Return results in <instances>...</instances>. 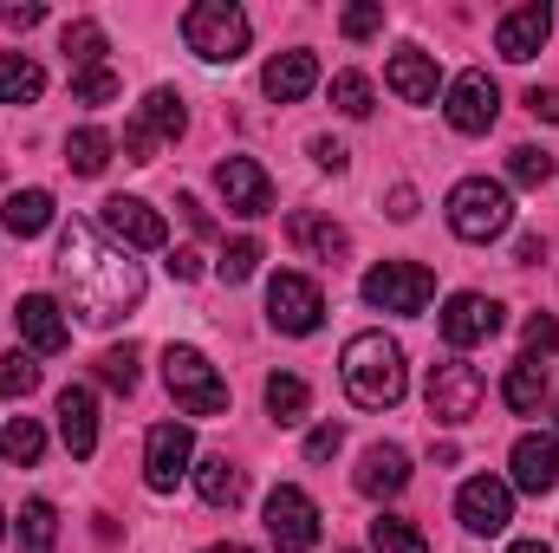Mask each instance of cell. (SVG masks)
<instances>
[{"label":"cell","mask_w":559,"mask_h":553,"mask_svg":"<svg viewBox=\"0 0 559 553\" xmlns=\"http://www.w3.org/2000/svg\"><path fill=\"white\" fill-rule=\"evenodd\" d=\"M365 299H371L378 313H423V306L436 299V274L417 268V261H378V268L365 274Z\"/></svg>","instance_id":"obj_8"},{"label":"cell","mask_w":559,"mask_h":553,"mask_svg":"<svg viewBox=\"0 0 559 553\" xmlns=\"http://www.w3.org/2000/svg\"><path fill=\"white\" fill-rule=\"evenodd\" d=\"M455 515H462V528L468 534H508V521H514V489L501 482V475H475V482H462V495H455Z\"/></svg>","instance_id":"obj_12"},{"label":"cell","mask_w":559,"mask_h":553,"mask_svg":"<svg viewBox=\"0 0 559 553\" xmlns=\"http://www.w3.org/2000/svg\"><path fill=\"white\" fill-rule=\"evenodd\" d=\"M345 553H352V548H345Z\"/></svg>","instance_id":"obj_55"},{"label":"cell","mask_w":559,"mask_h":553,"mask_svg":"<svg viewBox=\"0 0 559 553\" xmlns=\"http://www.w3.org/2000/svg\"><path fill=\"white\" fill-rule=\"evenodd\" d=\"M332 105H338L345 118H371V79H365V72H338V79H332Z\"/></svg>","instance_id":"obj_38"},{"label":"cell","mask_w":559,"mask_h":553,"mask_svg":"<svg viewBox=\"0 0 559 553\" xmlns=\"http://www.w3.org/2000/svg\"><path fill=\"white\" fill-rule=\"evenodd\" d=\"M312 156H319V169H345V163H352V150L332 143V138H312Z\"/></svg>","instance_id":"obj_46"},{"label":"cell","mask_w":559,"mask_h":553,"mask_svg":"<svg viewBox=\"0 0 559 553\" xmlns=\"http://www.w3.org/2000/svg\"><path fill=\"white\" fill-rule=\"evenodd\" d=\"M338 378H345V398H352L358 411H391V404H404V391H411L404 345L384 339V332H358V339L345 345V358H338Z\"/></svg>","instance_id":"obj_2"},{"label":"cell","mask_w":559,"mask_h":553,"mask_svg":"<svg viewBox=\"0 0 559 553\" xmlns=\"http://www.w3.org/2000/svg\"><path fill=\"white\" fill-rule=\"evenodd\" d=\"M182 39H189L195 59H209V66H235V59L248 52L254 26H248V13H241L235 0H195V7L182 13Z\"/></svg>","instance_id":"obj_3"},{"label":"cell","mask_w":559,"mask_h":553,"mask_svg":"<svg viewBox=\"0 0 559 553\" xmlns=\"http://www.w3.org/2000/svg\"><path fill=\"white\" fill-rule=\"evenodd\" d=\"M286 242H293L299 255L325 261V268H338V261H345V248H352V242H345V228H338V222H325L319 209H293V215H286Z\"/></svg>","instance_id":"obj_19"},{"label":"cell","mask_w":559,"mask_h":553,"mask_svg":"<svg viewBox=\"0 0 559 553\" xmlns=\"http://www.w3.org/2000/svg\"><path fill=\"white\" fill-rule=\"evenodd\" d=\"M404 489H411V456H404L397 443H371L365 462H358V495L391 502V495H404Z\"/></svg>","instance_id":"obj_20"},{"label":"cell","mask_w":559,"mask_h":553,"mask_svg":"<svg viewBox=\"0 0 559 553\" xmlns=\"http://www.w3.org/2000/svg\"><path fill=\"white\" fill-rule=\"evenodd\" d=\"M481 398H488V385H481L475 365H462V358H436V365H429L423 404H429L436 423H468V416L481 411Z\"/></svg>","instance_id":"obj_7"},{"label":"cell","mask_w":559,"mask_h":553,"mask_svg":"<svg viewBox=\"0 0 559 553\" xmlns=\"http://www.w3.org/2000/svg\"><path fill=\"white\" fill-rule=\"evenodd\" d=\"M384 79H391V92H397L404 105H429V98H436V59H429L423 46H397L391 66H384Z\"/></svg>","instance_id":"obj_24"},{"label":"cell","mask_w":559,"mask_h":553,"mask_svg":"<svg viewBox=\"0 0 559 553\" xmlns=\"http://www.w3.org/2000/svg\"><path fill=\"white\" fill-rule=\"evenodd\" d=\"M371 548L378 553H429V541L417 534V521H404V515H378V521H371Z\"/></svg>","instance_id":"obj_34"},{"label":"cell","mask_w":559,"mask_h":553,"mask_svg":"<svg viewBox=\"0 0 559 553\" xmlns=\"http://www.w3.org/2000/svg\"><path fill=\"white\" fill-rule=\"evenodd\" d=\"M72 98H79V105H111V98H118V72H105V66H98V72H79V79H72Z\"/></svg>","instance_id":"obj_40"},{"label":"cell","mask_w":559,"mask_h":553,"mask_svg":"<svg viewBox=\"0 0 559 553\" xmlns=\"http://www.w3.org/2000/svg\"><path fill=\"white\" fill-rule=\"evenodd\" d=\"M189 462H195L189 423H156V430L143 436V482H150L156 495H169V489L189 475Z\"/></svg>","instance_id":"obj_11"},{"label":"cell","mask_w":559,"mask_h":553,"mask_svg":"<svg viewBox=\"0 0 559 553\" xmlns=\"http://www.w3.org/2000/svg\"><path fill=\"white\" fill-rule=\"evenodd\" d=\"M59 280L85 326H118L143 299V268L131 261V248L105 242L92 222H72L59 235Z\"/></svg>","instance_id":"obj_1"},{"label":"cell","mask_w":559,"mask_h":553,"mask_svg":"<svg viewBox=\"0 0 559 553\" xmlns=\"http://www.w3.org/2000/svg\"><path fill=\"white\" fill-rule=\"evenodd\" d=\"M202 553H254V548H241V541H222V548H202Z\"/></svg>","instance_id":"obj_52"},{"label":"cell","mask_w":559,"mask_h":553,"mask_svg":"<svg viewBox=\"0 0 559 553\" xmlns=\"http://www.w3.org/2000/svg\"><path fill=\"white\" fill-rule=\"evenodd\" d=\"M508 553H554V548H540V541H514Z\"/></svg>","instance_id":"obj_51"},{"label":"cell","mask_w":559,"mask_h":553,"mask_svg":"<svg viewBox=\"0 0 559 553\" xmlns=\"http://www.w3.org/2000/svg\"><path fill=\"white\" fill-rule=\"evenodd\" d=\"M267 319H274L280 332H293V339L319 332V319H325V293H319V280L274 274L267 280Z\"/></svg>","instance_id":"obj_10"},{"label":"cell","mask_w":559,"mask_h":553,"mask_svg":"<svg viewBox=\"0 0 559 553\" xmlns=\"http://www.w3.org/2000/svg\"><path fill=\"white\" fill-rule=\"evenodd\" d=\"M59 52H66L72 72H98V59H105V26H98V20H72V26L59 33Z\"/></svg>","instance_id":"obj_30"},{"label":"cell","mask_w":559,"mask_h":553,"mask_svg":"<svg viewBox=\"0 0 559 553\" xmlns=\"http://www.w3.org/2000/svg\"><path fill=\"white\" fill-rule=\"evenodd\" d=\"M176 209L189 215V228H195V235H215V222L202 215V202H195V196H176Z\"/></svg>","instance_id":"obj_49"},{"label":"cell","mask_w":559,"mask_h":553,"mask_svg":"<svg viewBox=\"0 0 559 553\" xmlns=\"http://www.w3.org/2000/svg\"><path fill=\"white\" fill-rule=\"evenodd\" d=\"M215 189H222V202L235 209V215H267L274 209V176L254 163V156H222L215 163Z\"/></svg>","instance_id":"obj_14"},{"label":"cell","mask_w":559,"mask_h":553,"mask_svg":"<svg viewBox=\"0 0 559 553\" xmlns=\"http://www.w3.org/2000/svg\"><path fill=\"white\" fill-rule=\"evenodd\" d=\"M508 469H514V489H527V495H547L559 482V443L554 436H521L514 443V456H508Z\"/></svg>","instance_id":"obj_22"},{"label":"cell","mask_w":559,"mask_h":553,"mask_svg":"<svg viewBox=\"0 0 559 553\" xmlns=\"http://www.w3.org/2000/svg\"><path fill=\"white\" fill-rule=\"evenodd\" d=\"M163 385H169V398L189 416H222L228 411V385H222V372H215L195 345H169V352H163Z\"/></svg>","instance_id":"obj_5"},{"label":"cell","mask_w":559,"mask_h":553,"mask_svg":"<svg viewBox=\"0 0 559 553\" xmlns=\"http://www.w3.org/2000/svg\"><path fill=\"white\" fill-rule=\"evenodd\" d=\"M501 332V299H488V293H455L449 306H442V339L462 352V345H488Z\"/></svg>","instance_id":"obj_16"},{"label":"cell","mask_w":559,"mask_h":553,"mask_svg":"<svg viewBox=\"0 0 559 553\" xmlns=\"http://www.w3.org/2000/svg\"><path fill=\"white\" fill-rule=\"evenodd\" d=\"M449 131H462V138H481V131H495V118H501V92H495V79L488 72H462L455 85H449Z\"/></svg>","instance_id":"obj_13"},{"label":"cell","mask_w":559,"mask_h":553,"mask_svg":"<svg viewBox=\"0 0 559 553\" xmlns=\"http://www.w3.org/2000/svg\"><path fill=\"white\" fill-rule=\"evenodd\" d=\"M547 365L540 358H521L514 372H508V385H501V398H508V411H521V416H534L540 404H547Z\"/></svg>","instance_id":"obj_27"},{"label":"cell","mask_w":559,"mask_h":553,"mask_svg":"<svg viewBox=\"0 0 559 553\" xmlns=\"http://www.w3.org/2000/svg\"><path fill=\"white\" fill-rule=\"evenodd\" d=\"M508 222H514V196H508V183L468 176V183H455V189H449V228H455L462 242L488 248L495 235H508Z\"/></svg>","instance_id":"obj_4"},{"label":"cell","mask_w":559,"mask_h":553,"mask_svg":"<svg viewBox=\"0 0 559 553\" xmlns=\"http://www.w3.org/2000/svg\"><path fill=\"white\" fill-rule=\"evenodd\" d=\"M261 255H267V248H261L254 235H241V242H228V248H222L215 274L228 280V286H241V280H254V268H261Z\"/></svg>","instance_id":"obj_36"},{"label":"cell","mask_w":559,"mask_h":553,"mask_svg":"<svg viewBox=\"0 0 559 553\" xmlns=\"http://www.w3.org/2000/svg\"><path fill=\"white\" fill-rule=\"evenodd\" d=\"M182 131H189L182 92L156 85V92H150V98L138 105V118L124 125V156H131V163H156V150H163V143H176Z\"/></svg>","instance_id":"obj_6"},{"label":"cell","mask_w":559,"mask_h":553,"mask_svg":"<svg viewBox=\"0 0 559 553\" xmlns=\"http://www.w3.org/2000/svg\"><path fill=\"white\" fill-rule=\"evenodd\" d=\"M98 378L131 398V391H138V345H111V352L98 358Z\"/></svg>","instance_id":"obj_39"},{"label":"cell","mask_w":559,"mask_h":553,"mask_svg":"<svg viewBox=\"0 0 559 553\" xmlns=\"http://www.w3.org/2000/svg\"><path fill=\"white\" fill-rule=\"evenodd\" d=\"M0 541H7V515H0Z\"/></svg>","instance_id":"obj_53"},{"label":"cell","mask_w":559,"mask_h":553,"mask_svg":"<svg viewBox=\"0 0 559 553\" xmlns=\"http://www.w3.org/2000/svg\"><path fill=\"white\" fill-rule=\"evenodd\" d=\"M59 436H66V449H72L79 462L98 449V398H92L85 385H66V391H59Z\"/></svg>","instance_id":"obj_23"},{"label":"cell","mask_w":559,"mask_h":553,"mask_svg":"<svg viewBox=\"0 0 559 553\" xmlns=\"http://www.w3.org/2000/svg\"><path fill=\"white\" fill-rule=\"evenodd\" d=\"M554 423H559V404H554Z\"/></svg>","instance_id":"obj_54"},{"label":"cell","mask_w":559,"mask_h":553,"mask_svg":"<svg viewBox=\"0 0 559 553\" xmlns=\"http://www.w3.org/2000/svg\"><path fill=\"white\" fill-rule=\"evenodd\" d=\"M338 26H345V39H371V33H384V7H378V0L345 7V13H338Z\"/></svg>","instance_id":"obj_41"},{"label":"cell","mask_w":559,"mask_h":553,"mask_svg":"<svg viewBox=\"0 0 559 553\" xmlns=\"http://www.w3.org/2000/svg\"><path fill=\"white\" fill-rule=\"evenodd\" d=\"M13 534H20V553H52L59 548V515H52V502H26L20 508V521H13Z\"/></svg>","instance_id":"obj_29"},{"label":"cell","mask_w":559,"mask_h":553,"mask_svg":"<svg viewBox=\"0 0 559 553\" xmlns=\"http://www.w3.org/2000/svg\"><path fill=\"white\" fill-rule=\"evenodd\" d=\"M0 228H7L13 242L46 235V228H52V196H46V189H13L7 209H0Z\"/></svg>","instance_id":"obj_26"},{"label":"cell","mask_w":559,"mask_h":553,"mask_svg":"<svg viewBox=\"0 0 559 553\" xmlns=\"http://www.w3.org/2000/svg\"><path fill=\"white\" fill-rule=\"evenodd\" d=\"M521 339H527V358H540V352H559V319H554V313H534Z\"/></svg>","instance_id":"obj_42"},{"label":"cell","mask_w":559,"mask_h":553,"mask_svg":"<svg viewBox=\"0 0 559 553\" xmlns=\"http://www.w3.org/2000/svg\"><path fill=\"white\" fill-rule=\"evenodd\" d=\"M46 92V72L26 52H0V105H33Z\"/></svg>","instance_id":"obj_28"},{"label":"cell","mask_w":559,"mask_h":553,"mask_svg":"<svg viewBox=\"0 0 559 553\" xmlns=\"http://www.w3.org/2000/svg\"><path fill=\"white\" fill-rule=\"evenodd\" d=\"M338 449H345V430H338V423H319V430L306 436V462H332Z\"/></svg>","instance_id":"obj_43"},{"label":"cell","mask_w":559,"mask_h":553,"mask_svg":"<svg viewBox=\"0 0 559 553\" xmlns=\"http://www.w3.org/2000/svg\"><path fill=\"white\" fill-rule=\"evenodd\" d=\"M267 541H274L280 553H312L319 548V508H312L306 489L280 482L274 495H267Z\"/></svg>","instance_id":"obj_9"},{"label":"cell","mask_w":559,"mask_h":553,"mask_svg":"<svg viewBox=\"0 0 559 553\" xmlns=\"http://www.w3.org/2000/svg\"><path fill=\"white\" fill-rule=\"evenodd\" d=\"M508 183H521V189L554 183V156H547L540 143H514V150H508Z\"/></svg>","instance_id":"obj_35"},{"label":"cell","mask_w":559,"mask_h":553,"mask_svg":"<svg viewBox=\"0 0 559 553\" xmlns=\"http://www.w3.org/2000/svg\"><path fill=\"white\" fill-rule=\"evenodd\" d=\"M33 391H39L33 352H0V398H33Z\"/></svg>","instance_id":"obj_37"},{"label":"cell","mask_w":559,"mask_h":553,"mask_svg":"<svg viewBox=\"0 0 559 553\" xmlns=\"http://www.w3.org/2000/svg\"><path fill=\"white\" fill-rule=\"evenodd\" d=\"M514 261H521V268H534V261H540V235H527V242L514 248Z\"/></svg>","instance_id":"obj_50"},{"label":"cell","mask_w":559,"mask_h":553,"mask_svg":"<svg viewBox=\"0 0 559 553\" xmlns=\"http://www.w3.org/2000/svg\"><path fill=\"white\" fill-rule=\"evenodd\" d=\"M189 475H195V495H202L209 508H241V495H248V475H241L228 456H202Z\"/></svg>","instance_id":"obj_25"},{"label":"cell","mask_w":559,"mask_h":553,"mask_svg":"<svg viewBox=\"0 0 559 553\" xmlns=\"http://www.w3.org/2000/svg\"><path fill=\"white\" fill-rule=\"evenodd\" d=\"M0 20H7L13 33H26V26H39V20H46V7H39V0H7V7H0Z\"/></svg>","instance_id":"obj_44"},{"label":"cell","mask_w":559,"mask_h":553,"mask_svg":"<svg viewBox=\"0 0 559 553\" xmlns=\"http://www.w3.org/2000/svg\"><path fill=\"white\" fill-rule=\"evenodd\" d=\"M0 456H7L13 469H33V462L46 456V430H39L33 416H13V423L0 430Z\"/></svg>","instance_id":"obj_32"},{"label":"cell","mask_w":559,"mask_h":553,"mask_svg":"<svg viewBox=\"0 0 559 553\" xmlns=\"http://www.w3.org/2000/svg\"><path fill=\"white\" fill-rule=\"evenodd\" d=\"M13 326H20V339H26L33 352H46V358L72 345V326H66V313H59L52 293H26V299L13 306Z\"/></svg>","instance_id":"obj_18"},{"label":"cell","mask_w":559,"mask_h":553,"mask_svg":"<svg viewBox=\"0 0 559 553\" xmlns=\"http://www.w3.org/2000/svg\"><path fill=\"white\" fill-rule=\"evenodd\" d=\"M267 411H274L280 423H299V416L312 411V391H306V378L274 372V378H267Z\"/></svg>","instance_id":"obj_33"},{"label":"cell","mask_w":559,"mask_h":553,"mask_svg":"<svg viewBox=\"0 0 559 553\" xmlns=\"http://www.w3.org/2000/svg\"><path fill=\"white\" fill-rule=\"evenodd\" d=\"M547 33H554V7H547V0L514 7V13L495 26V52H501V59H514V66H527V59L547 46Z\"/></svg>","instance_id":"obj_17"},{"label":"cell","mask_w":559,"mask_h":553,"mask_svg":"<svg viewBox=\"0 0 559 553\" xmlns=\"http://www.w3.org/2000/svg\"><path fill=\"white\" fill-rule=\"evenodd\" d=\"M411 215H417V189L397 183V189H391V222H411Z\"/></svg>","instance_id":"obj_48"},{"label":"cell","mask_w":559,"mask_h":553,"mask_svg":"<svg viewBox=\"0 0 559 553\" xmlns=\"http://www.w3.org/2000/svg\"><path fill=\"white\" fill-rule=\"evenodd\" d=\"M169 274L176 280H202V255H195V248H176V255H169Z\"/></svg>","instance_id":"obj_47"},{"label":"cell","mask_w":559,"mask_h":553,"mask_svg":"<svg viewBox=\"0 0 559 553\" xmlns=\"http://www.w3.org/2000/svg\"><path fill=\"white\" fill-rule=\"evenodd\" d=\"M111 131H98V125H85V131H72L66 138V163L79 169V176H105V163H111Z\"/></svg>","instance_id":"obj_31"},{"label":"cell","mask_w":559,"mask_h":553,"mask_svg":"<svg viewBox=\"0 0 559 553\" xmlns=\"http://www.w3.org/2000/svg\"><path fill=\"white\" fill-rule=\"evenodd\" d=\"M312 85H319V59H312L306 46H293V52H274V59H267V72H261V92H267L274 105H299Z\"/></svg>","instance_id":"obj_21"},{"label":"cell","mask_w":559,"mask_h":553,"mask_svg":"<svg viewBox=\"0 0 559 553\" xmlns=\"http://www.w3.org/2000/svg\"><path fill=\"white\" fill-rule=\"evenodd\" d=\"M527 111H534V118H547V125H559V92H554V85H534V92H527Z\"/></svg>","instance_id":"obj_45"},{"label":"cell","mask_w":559,"mask_h":553,"mask_svg":"<svg viewBox=\"0 0 559 553\" xmlns=\"http://www.w3.org/2000/svg\"><path fill=\"white\" fill-rule=\"evenodd\" d=\"M98 222H105V235H111L118 248H163V242H169V222H163L143 196H111V202L98 209Z\"/></svg>","instance_id":"obj_15"}]
</instances>
